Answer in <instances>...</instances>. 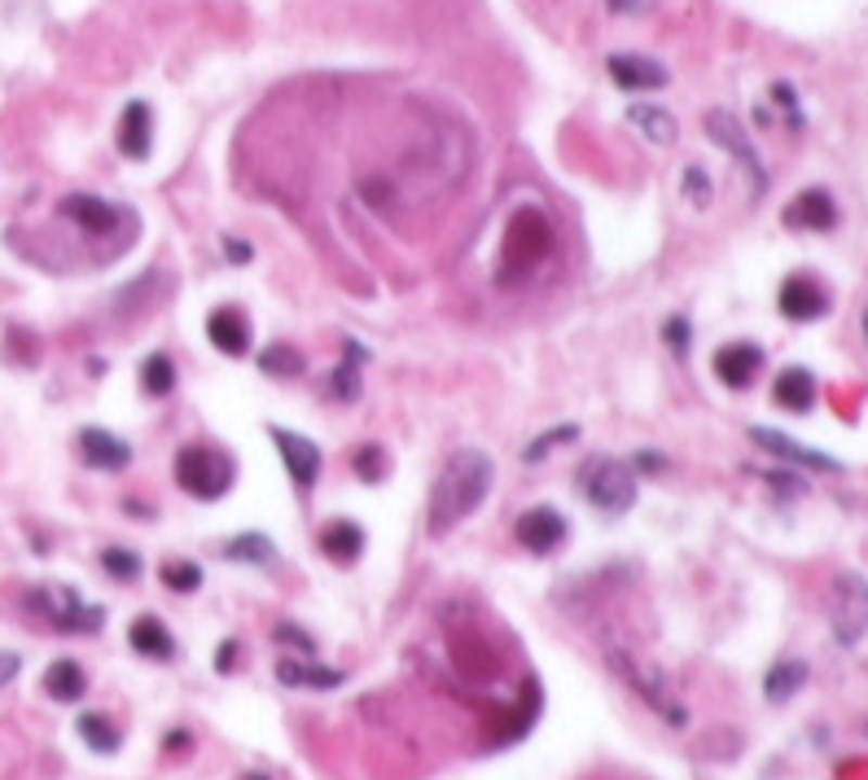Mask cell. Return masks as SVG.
<instances>
[{
	"label": "cell",
	"mask_w": 868,
	"mask_h": 780,
	"mask_svg": "<svg viewBox=\"0 0 868 780\" xmlns=\"http://www.w3.org/2000/svg\"><path fill=\"white\" fill-rule=\"evenodd\" d=\"M492 483H496V465H492L487 452L465 448V452L448 457V465L439 470V478H434V491H430V513H425V517H430V530H434V535H448L452 526H461V522L487 500Z\"/></svg>",
	"instance_id": "1"
},
{
	"label": "cell",
	"mask_w": 868,
	"mask_h": 780,
	"mask_svg": "<svg viewBox=\"0 0 868 780\" xmlns=\"http://www.w3.org/2000/svg\"><path fill=\"white\" fill-rule=\"evenodd\" d=\"M579 487L601 513H627L636 504V470L614 457H592L579 470Z\"/></svg>",
	"instance_id": "2"
},
{
	"label": "cell",
	"mask_w": 868,
	"mask_h": 780,
	"mask_svg": "<svg viewBox=\"0 0 868 780\" xmlns=\"http://www.w3.org/2000/svg\"><path fill=\"white\" fill-rule=\"evenodd\" d=\"M829 627L838 644H859L868 636V579L855 571H842L829 588Z\"/></svg>",
	"instance_id": "3"
},
{
	"label": "cell",
	"mask_w": 868,
	"mask_h": 780,
	"mask_svg": "<svg viewBox=\"0 0 868 780\" xmlns=\"http://www.w3.org/2000/svg\"><path fill=\"white\" fill-rule=\"evenodd\" d=\"M233 478H238L233 461L220 457V452H210V448H184L176 457V483L193 500H220L233 487Z\"/></svg>",
	"instance_id": "4"
},
{
	"label": "cell",
	"mask_w": 868,
	"mask_h": 780,
	"mask_svg": "<svg viewBox=\"0 0 868 780\" xmlns=\"http://www.w3.org/2000/svg\"><path fill=\"white\" fill-rule=\"evenodd\" d=\"M702 128H706V137L750 176V184H754V193H764L768 189V171H764V163H758V150H754V141H750V132L737 124V115H728V110H706V119H702Z\"/></svg>",
	"instance_id": "5"
},
{
	"label": "cell",
	"mask_w": 868,
	"mask_h": 780,
	"mask_svg": "<svg viewBox=\"0 0 868 780\" xmlns=\"http://www.w3.org/2000/svg\"><path fill=\"white\" fill-rule=\"evenodd\" d=\"M610 666H614V672H618V676H623V680H627V685H631V689L644 698V706H649V711H659V715H663L672 728H680V724L689 719V715L680 711V702L672 698L667 680H663L659 672H649V666H640V662H636L627 649H614V653H610Z\"/></svg>",
	"instance_id": "6"
},
{
	"label": "cell",
	"mask_w": 868,
	"mask_h": 780,
	"mask_svg": "<svg viewBox=\"0 0 868 780\" xmlns=\"http://www.w3.org/2000/svg\"><path fill=\"white\" fill-rule=\"evenodd\" d=\"M545 251H549V229H545V219H539L535 210H522V215L513 219V225H509L500 281H509V272H513V277L531 272L539 259H545Z\"/></svg>",
	"instance_id": "7"
},
{
	"label": "cell",
	"mask_w": 868,
	"mask_h": 780,
	"mask_svg": "<svg viewBox=\"0 0 868 780\" xmlns=\"http://www.w3.org/2000/svg\"><path fill=\"white\" fill-rule=\"evenodd\" d=\"M566 517L558 513V509H549V504H535V509H526V513H518V522H513V539L526 548V552H535V557H549V552H558L562 544H566Z\"/></svg>",
	"instance_id": "8"
},
{
	"label": "cell",
	"mask_w": 868,
	"mask_h": 780,
	"mask_svg": "<svg viewBox=\"0 0 868 780\" xmlns=\"http://www.w3.org/2000/svg\"><path fill=\"white\" fill-rule=\"evenodd\" d=\"M31 610H40L53 627L62 631H97L105 623V610L97 605H84L71 588H58V592H31Z\"/></svg>",
	"instance_id": "9"
},
{
	"label": "cell",
	"mask_w": 868,
	"mask_h": 780,
	"mask_svg": "<svg viewBox=\"0 0 868 780\" xmlns=\"http://www.w3.org/2000/svg\"><path fill=\"white\" fill-rule=\"evenodd\" d=\"M62 215L71 219V225H79L84 233H92V238L119 233L124 219H128V210L111 206L105 197H92V193H71V197H62Z\"/></svg>",
	"instance_id": "10"
},
{
	"label": "cell",
	"mask_w": 868,
	"mask_h": 780,
	"mask_svg": "<svg viewBox=\"0 0 868 780\" xmlns=\"http://www.w3.org/2000/svg\"><path fill=\"white\" fill-rule=\"evenodd\" d=\"M750 443H758V448L773 452V457L786 461V465H803V470H820V474H838V470H842V461H833L829 452L803 448V443H794V438H786V434H777V430H768V425H750Z\"/></svg>",
	"instance_id": "11"
},
{
	"label": "cell",
	"mask_w": 868,
	"mask_h": 780,
	"mask_svg": "<svg viewBox=\"0 0 868 780\" xmlns=\"http://www.w3.org/2000/svg\"><path fill=\"white\" fill-rule=\"evenodd\" d=\"M268 434H272L277 452H281V461H285V474L307 491V487L320 478V448H316L311 438L285 430V425H268Z\"/></svg>",
	"instance_id": "12"
},
{
	"label": "cell",
	"mask_w": 868,
	"mask_h": 780,
	"mask_svg": "<svg viewBox=\"0 0 868 780\" xmlns=\"http://www.w3.org/2000/svg\"><path fill=\"white\" fill-rule=\"evenodd\" d=\"M777 307H781L786 320L812 324V320H820V316L829 311V294H825L812 277H790V281L781 285V294H777Z\"/></svg>",
	"instance_id": "13"
},
{
	"label": "cell",
	"mask_w": 868,
	"mask_h": 780,
	"mask_svg": "<svg viewBox=\"0 0 868 780\" xmlns=\"http://www.w3.org/2000/svg\"><path fill=\"white\" fill-rule=\"evenodd\" d=\"M758 369H764V351H758L754 343H728L715 351V378L728 386V391H745Z\"/></svg>",
	"instance_id": "14"
},
{
	"label": "cell",
	"mask_w": 868,
	"mask_h": 780,
	"mask_svg": "<svg viewBox=\"0 0 868 780\" xmlns=\"http://www.w3.org/2000/svg\"><path fill=\"white\" fill-rule=\"evenodd\" d=\"M605 71H610V79H614L618 88H627V92H644V88H663V84H667L663 62L640 57V53H610Z\"/></svg>",
	"instance_id": "15"
},
{
	"label": "cell",
	"mask_w": 868,
	"mask_h": 780,
	"mask_svg": "<svg viewBox=\"0 0 868 780\" xmlns=\"http://www.w3.org/2000/svg\"><path fill=\"white\" fill-rule=\"evenodd\" d=\"M786 225L790 229H812V233H829L838 225V206L825 189H807L786 206Z\"/></svg>",
	"instance_id": "16"
},
{
	"label": "cell",
	"mask_w": 868,
	"mask_h": 780,
	"mask_svg": "<svg viewBox=\"0 0 868 780\" xmlns=\"http://www.w3.org/2000/svg\"><path fill=\"white\" fill-rule=\"evenodd\" d=\"M150 145H154V115H150V105L145 101H128L124 105V119H119V150H124V158L145 163Z\"/></svg>",
	"instance_id": "17"
},
{
	"label": "cell",
	"mask_w": 868,
	"mask_h": 780,
	"mask_svg": "<svg viewBox=\"0 0 868 780\" xmlns=\"http://www.w3.org/2000/svg\"><path fill=\"white\" fill-rule=\"evenodd\" d=\"M206 338L220 356H246L251 351V324H246L242 311L220 307V311H210V320H206Z\"/></svg>",
	"instance_id": "18"
},
{
	"label": "cell",
	"mask_w": 868,
	"mask_h": 780,
	"mask_svg": "<svg viewBox=\"0 0 868 780\" xmlns=\"http://www.w3.org/2000/svg\"><path fill=\"white\" fill-rule=\"evenodd\" d=\"M79 452H84V461L97 465V470H124V465L132 461V448H128V443L115 438L111 430H101V425L79 430Z\"/></svg>",
	"instance_id": "19"
},
{
	"label": "cell",
	"mask_w": 868,
	"mask_h": 780,
	"mask_svg": "<svg viewBox=\"0 0 868 780\" xmlns=\"http://www.w3.org/2000/svg\"><path fill=\"white\" fill-rule=\"evenodd\" d=\"M627 124H631L649 145H659V150L676 145V137H680V128H676V119H672V110H663V105H644V101L627 105Z\"/></svg>",
	"instance_id": "20"
},
{
	"label": "cell",
	"mask_w": 868,
	"mask_h": 780,
	"mask_svg": "<svg viewBox=\"0 0 868 780\" xmlns=\"http://www.w3.org/2000/svg\"><path fill=\"white\" fill-rule=\"evenodd\" d=\"M320 552L330 557V562H339V566L360 562V552H365V530H360V522H352V517L330 522V526L320 530Z\"/></svg>",
	"instance_id": "21"
},
{
	"label": "cell",
	"mask_w": 868,
	"mask_h": 780,
	"mask_svg": "<svg viewBox=\"0 0 868 780\" xmlns=\"http://www.w3.org/2000/svg\"><path fill=\"white\" fill-rule=\"evenodd\" d=\"M277 680L285 689H339L347 680V672H334V666H320V662H277Z\"/></svg>",
	"instance_id": "22"
},
{
	"label": "cell",
	"mask_w": 868,
	"mask_h": 780,
	"mask_svg": "<svg viewBox=\"0 0 868 780\" xmlns=\"http://www.w3.org/2000/svg\"><path fill=\"white\" fill-rule=\"evenodd\" d=\"M773 399H777L786 412H807V408L816 404V378H812L807 369L790 365V369L777 373V382H773Z\"/></svg>",
	"instance_id": "23"
},
{
	"label": "cell",
	"mask_w": 868,
	"mask_h": 780,
	"mask_svg": "<svg viewBox=\"0 0 868 780\" xmlns=\"http://www.w3.org/2000/svg\"><path fill=\"white\" fill-rule=\"evenodd\" d=\"M44 693L53 698V702H79L84 693H88V676H84V666L79 662H71V657H58L49 672H44Z\"/></svg>",
	"instance_id": "24"
},
{
	"label": "cell",
	"mask_w": 868,
	"mask_h": 780,
	"mask_svg": "<svg viewBox=\"0 0 868 780\" xmlns=\"http://www.w3.org/2000/svg\"><path fill=\"white\" fill-rule=\"evenodd\" d=\"M128 640H132V649H137L141 657H154V662H167V657H176V640H171V631H167V627H163L154 614H141V618L132 623Z\"/></svg>",
	"instance_id": "25"
},
{
	"label": "cell",
	"mask_w": 868,
	"mask_h": 780,
	"mask_svg": "<svg viewBox=\"0 0 868 780\" xmlns=\"http://www.w3.org/2000/svg\"><path fill=\"white\" fill-rule=\"evenodd\" d=\"M803 685H807V662H799V657L794 662H777L773 672L764 676V698L773 706H786Z\"/></svg>",
	"instance_id": "26"
},
{
	"label": "cell",
	"mask_w": 868,
	"mask_h": 780,
	"mask_svg": "<svg viewBox=\"0 0 868 780\" xmlns=\"http://www.w3.org/2000/svg\"><path fill=\"white\" fill-rule=\"evenodd\" d=\"M225 557H229V562H246V566H268V562H277V548H272L268 535L246 530V535H238V539L225 544Z\"/></svg>",
	"instance_id": "27"
},
{
	"label": "cell",
	"mask_w": 868,
	"mask_h": 780,
	"mask_svg": "<svg viewBox=\"0 0 868 780\" xmlns=\"http://www.w3.org/2000/svg\"><path fill=\"white\" fill-rule=\"evenodd\" d=\"M75 728H79L84 745L97 750V754H115V750H119V728L105 719V715H97V711H84V715L75 719Z\"/></svg>",
	"instance_id": "28"
},
{
	"label": "cell",
	"mask_w": 868,
	"mask_h": 780,
	"mask_svg": "<svg viewBox=\"0 0 868 780\" xmlns=\"http://www.w3.org/2000/svg\"><path fill=\"white\" fill-rule=\"evenodd\" d=\"M369 356H365V347L360 343H347V360L334 369V378H330V391H334V399H343V404H352V399H360V365H365Z\"/></svg>",
	"instance_id": "29"
},
{
	"label": "cell",
	"mask_w": 868,
	"mask_h": 780,
	"mask_svg": "<svg viewBox=\"0 0 868 780\" xmlns=\"http://www.w3.org/2000/svg\"><path fill=\"white\" fill-rule=\"evenodd\" d=\"M141 391H145L150 399H163V395L176 391V365H171V356L154 351V356L141 365Z\"/></svg>",
	"instance_id": "30"
},
{
	"label": "cell",
	"mask_w": 868,
	"mask_h": 780,
	"mask_svg": "<svg viewBox=\"0 0 868 780\" xmlns=\"http://www.w3.org/2000/svg\"><path fill=\"white\" fill-rule=\"evenodd\" d=\"M259 369H264L268 378H298V373H303V356H298L294 347L277 343V347H268V351L259 356Z\"/></svg>",
	"instance_id": "31"
},
{
	"label": "cell",
	"mask_w": 868,
	"mask_h": 780,
	"mask_svg": "<svg viewBox=\"0 0 868 780\" xmlns=\"http://www.w3.org/2000/svg\"><path fill=\"white\" fill-rule=\"evenodd\" d=\"M101 566H105V575H111V579L132 584V579L141 575V557L128 552V548H105V552H101Z\"/></svg>",
	"instance_id": "32"
},
{
	"label": "cell",
	"mask_w": 868,
	"mask_h": 780,
	"mask_svg": "<svg viewBox=\"0 0 868 780\" xmlns=\"http://www.w3.org/2000/svg\"><path fill=\"white\" fill-rule=\"evenodd\" d=\"M163 584L171 592H197L202 588V571L193 562H171V566H163Z\"/></svg>",
	"instance_id": "33"
},
{
	"label": "cell",
	"mask_w": 868,
	"mask_h": 780,
	"mask_svg": "<svg viewBox=\"0 0 868 780\" xmlns=\"http://www.w3.org/2000/svg\"><path fill=\"white\" fill-rule=\"evenodd\" d=\"M575 434H579V430H575V425H558V430H553V434H539V438H535V443H531V448H526V461H531V465H535V461H539V457H545V452H553V448H562V443H571V438H575Z\"/></svg>",
	"instance_id": "34"
},
{
	"label": "cell",
	"mask_w": 868,
	"mask_h": 780,
	"mask_svg": "<svg viewBox=\"0 0 868 780\" xmlns=\"http://www.w3.org/2000/svg\"><path fill=\"white\" fill-rule=\"evenodd\" d=\"M685 197H689L698 210L711 206V176H706L702 167H685Z\"/></svg>",
	"instance_id": "35"
},
{
	"label": "cell",
	"mask_w": 868,
	"mask_h": 780,
	"mask_svg": "<svg viewBox=\"0 0 868 780\" xmlns=\"http://www.w3.org/2000/svg\"><path fill=\"white\" fill-rule=\"evenodd\" d=\"M356 474L369 483V478H382L386 474V465H382V452L378 448H360L356 452Z\"/></svg>",
	"instance_id": "36"
},
{
	"label": "cell",
	"mask_w": 868,
	"mask_h": 780,
	"mask_svg": "<svg viewBox=\"0 0 868 780\" xmlns=\"http://www.w3.org/2000/svg\"><path fill=\"white\" fill-rule=\"evenodd\" d=\"M667 343H672V351L676 356H685L689 351V343H693V333H689V320H667Z\"/></svg>",
	"instance_id": "37"
},
{
	"label": "cell",
	"mask_w": 868,
	"mask_h": 780,
	"mask_svg": "<svg viewBox=\"0 0 868 780\" xmlns=\"http://www.w3.org/2000/svg\"><path fill=\"white\" fill-rule=\"evenodd\" d=\"M277 640H285V644L303 649V657H311V653H316V640H307V631H298V627H290V623H281V627H277Z\"/></svg>",
	"instance_id": "38"
},
{
	"label": "cell",
	"mask_w": 868,
	"mask_h": 780,
	"mask_svg": "<svg viewBox=\"0 0 868 780\" xmlns=\"http://www.w3.org/2000/svg\"><path fill=\"white\" fill-rule=\"evenodd\" d=\"M23 672V657L18 653H10V649H0V689H5L14 676Z\"/></svg>",
	"instance_id": "39"
},
{
	"label": "cell",
	"mask_w": 868,
	"mask_h": 780,
	"mask_svg": "<svg viewBox=\"0 0 868 780\" xmlns=\"http://www.w3.org/2000/svg\"><path fill=\"white\" fill-rule=\"evenodd\" d=\"M238 662V644L233 640H225L220 649H215V672H220V676H229V666Z\"/></svg>",
	"instance_id": "40"
},
{
	"label": "cell",
	"mask_w": 868,
	"mask_h": 780,
	"mask_svg": "<svg viewBox=\"0 0 868 780\" xmlns=\"http://www.w3.org/2000/svg\"><path fill=\"white\" fill-rule=\"evenodd\" d=\"M225 255H229L233 264H251V259H255V251H251L246 242H233V238H225Z\"/></svg>",
	"instance_id": "41"
},
{
	"label": "cell",
	"mask_w": 868,
	"mask_h": 780,
	"mask_svg": "<svg viewBox=\"0 0 868 780\" xmlns=\"http://www.w3.org/2000/svg\"><path fill=\"white\" fill-rule=\"evenodd\" d=\"M649 5H654V0H610L614 14H644Z\"/></svg>",
	"instance_id": "42"
},
{
	"label": "cell",
	"mask_w": 868,
	"mask_h": 780,
	"mask_svg": "<svg viewBox=\"0 0 868 780\" xmlns=\"http://www.w3.org/2000/svg\"><path fill=\"white\" fill-rule=\"evenodd\" d=\"M636 461H640V470H644V474H654V470H663V457H654V452H640Z\"/></svg>",
	"instance_id": "43"
},
{
	"label": "cell",
	"mask_w": 868,
	"mask_h": 780,
	"mask_svg": "<svg viewBox=\"0 0 868 780\" xmlns=\"http://www.w3.org/2000/svg\"><path fill=\"white\" fill-rule=\"evenodd\" d=\"M184 745H189V732H184V728L167 732V750H184Z\"/></svg>",
	"instance_id": "44"
},
{
	"label": "cell",
	"mask_w": 868,
	"mask_h": 780,
	"mask_svg": "<svg viewBox=\"0 0 868 780\" xmlns=\"http://www.w3.org/2000/svg\"><path fill=\"white\" fill-rule=\"evenodd\" d=\"M859 329H864V343H868V307H864V316H859Z\"/></svg>",
	"instance_id": "45"
},
{
	"label": "cell",
	"mask_w": 868,
	"mask_h": 780,
	"mask_svg": "<svg viewBox=\"0 0 868 780\" xmlns=\"http://www.w3.org/2000/svg\"><path fill=\"white\" fill-rule=\"evenodd\" d=\"M242 780H268V776H259V771H251V776H242Z\"/></svg>",
	"instance_id": "46"
},
{
	"label": "cell",
	"mask_w": 868,
	"mask_h": 780,
	"mask_svg": "<svg viewBox=\"0 0 868 780\" xmlns=\"http://www.w3.org/2000/svg\"><path fill=\"white\" fill-rule=\"evenodd\" d=\"M864 732H868V724H864Z\"/></svg>",
	"instance_id": "47"
}]
</instances>
